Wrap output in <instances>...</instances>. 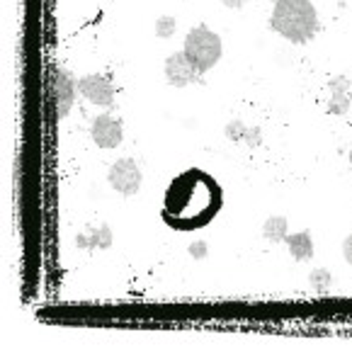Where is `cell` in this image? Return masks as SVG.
Listing matches in <instances>:
<instances>
[{
	"label": "cell",
	"instance_id": "6da1fadb",
	"mask_svg": "<svg viewBox=\"0 0 352 352\" xmlns=\"http://www.w3.org/2000/svg\"><path fill=\"white\" fill-rule=\"evenodd\" d=\"M221 209V187L199 168L180 173L163 199V221L175 231H197L214 221Z\"/></svg>",
	"mask_w": 352,
	"mask_h": 352
},
{
	"label": "cell",
	"instance_id": "7a4b0ae2",
	"mask_svg": "<svg viewBox=\"0 0 352 352\" xmlns=\"http://www.w3.org/2000/svg\"><path fill=\"white\" fill-rule=\"evenodd\" d=\"M272 30L294 44L309 42L318 30L316 8L311 0H277L272 10Z\"/></svg>",
	"mask_w": 352,
	"mask_h": 352
},
{
	"label": "cell",
	"instance_id": "3957f363",
	"mask_svg": "<svg viewBox=\"0 0 352 352\" xmlns=\"http://www.w3.org/2000/svg\"><path fill=\"white\" fill-rule=\"evenodd\" d=\"M185 54L195 68L199 73H207L209 68L217 66V61L221 58V39L219 34H214L209 27L199 25L187 34L185 39Z\"/></svg>",
	"mask_w": 352,
	"mask_h": 352
},
{
	"label": "cell",
	"instance_id": "277c9868",
	"mask_svg": "<svg viewBox=\"0 0 352 352\" xmlns=\"http://www.w3.org/2000/svg\"><path fill=\"white\" fill-rule=\"evenodd\" d=\"M109 185L117 192H122L124 197L136 195L141 187V170L131 158H122L109 168Z\"/></svg>",
	"mask_w": 352,
	"mask_h": 352
},
{
	"label": "cell",
	"instance_id": "5b68a950",
	"mask_svg": "<svg viewBox=\"0 0 352 352\" xmlns=\"http://www.w3.org/2000/svg\"><path fill=\"white\" fill-rule=\"evenodd\" d=\"M202 73L195 68V63L187 58V54H173L166 61V78L168 83L175 85V88H185L190 83H197Z\"/></svg>",
	"mask_w": 352,
	"mask_h": 352
},
{
	"label": "cell",
	"instance_id": "8992f818",
	"mask_svg": "<svg viewBox=\"0 0 352 352\" xmlns=\"http://www.w3.org/2000/svg\"><path fill=\"white\" fill-rule=\"evenodd\" d=\"M78 90L88 98L90 102L102 104V107H112L114 102V88L112 80L107 76H85L78 80Z\"/></svg>",
	"mask_w": 352,
	"mask_h": 352
},
{
	"label": "cell",
	"instance_id": "52a82bcc",
	"mask_svg": "<svg viewBox=\"0 0 352 352\" xmlns=\"http://www.w3.org/2000/svg\"><path fill=\"white\" fill-rule=\"evenodd\" d=\"M93 139L100 148H117L124 139V129H122V122L117 117H109L102 114L93 122Z\"/></svg>",
	"mask_w": 352,
	"mask_h": 352
},
{
	"label": "cell",
	"instance_id": "ba28073f",
	"mask_svg": "<svg viewBox=\"0 0 352 352\" xmlns=\"http://www.w3.org/2000/svg\"><path fill=\"white\" fill-rule=\"evenodd\" d=\"M54 98H56V114L63 120L71 112V104H73V83L66 71L54 73Z\"/></svg>",
	"mask_w": 352,
	"mask_h": 352
},
{
	"label": "cell",
	"instance_id": "9c48e42d",
	"mask_svg": "<svg viewBox=\"0 0 352 352\" xmlns=\"http://www.w3.org/2000/svg\"><path fill=\"white\" fill-rule=\"evenodd\" d=\"M333 88V102H331V112L333 114H345L350 107V80L347 78H336L331 83Z\"/></svg>",
	"mask_w": 352,
	"mask_h": 352
},
{
	"label": "cell",
	"instance_id": "30bf717a",
	"mask_svg": "<svg viewBox=\"0 0 352 352\" xmlns=\"http://www.w3.org/2000/svg\"><path fill=\"white\" fill-rule=\"evenodd\" d=\"M287 245H289V253L294 260H309L314 255V241H311L309 231L287 236Z\"/></svg>",
	"mask_w": 352,
	"mask_h": 352
},
{
	"label": "cell",
	"instance_id": "8fae6325",
	"mask_svg": "<svg viewBox=\"0 0 352 352\" xmlns=\"http://www.w3.org/2000/svg\"><path fill=\"white\" fill-rule=\"evenodd\" d=\"M78 245H83V248H109L112 245V233H109V226L107 223H102L100 228H95L90 236H85V233H80L78 236Z\"/></svg>",
	"mask_w": 352,
	"mask_h": 352
},
{
	"label": "cell",
	"instance_id": "7c38bea8",
	"mask_svg": "<svg viewBox=\"0 0 352 352\" xmlns=\"http://www.w3.org/2000/svg\"><path fill=\"white\" fill-rule=\"evenodd\" d=\"M226 136L231 141H248L250 146L260 144V129H245L241 122H231V124L226 126Z\"/></svg>",
	"mask_w": 352,
	"mask_h": 352
},
{
	"label": "cell",
	"instance_id": "4fadbf2b",
	"mask_svg": "<svg viewBox=\"0 0 352 352\" xmlns=\"http://www.w3.org/2000/svg\"><path fill=\"white\" fill-rule=\"evenodd\" d=\"M263 233H265V239L275 241V243L287 241V219L285 217H270L263 226Z\"/></svg>",
	"mask_w": 352,
	"mask_h": 352
},
{
	"label": "cell",
	"instance_id": "5bb4252c",
	"mask_svg": "<svg viewBox=\"0 0 352 352\" xmlns=\"http://www.w3.org/2000/svg\"><path fill=\"white\" fill-rule=\"evenodd\" d=\"M331 272L328 270H314V275H311V285L316 287V292H326L331 287Z\"/></svg>",
	"mask_w": 352,
	"mask_h": 352
},
{
	"label": "cell",
	"instance_id": "9a60e30c",
	"mask_svg": "<svg viewBox=\"0 0 352 352\" xmlns=\"http://www.w3.org/2000/svg\"><path fill=\"white\" fill-rule=\"evenodd\" d=\"M173 32H175V20L173 17H161V20L155 22V34L161 36V39H168Z\"/></svg>",
	"mask_w": 352,
	"mask_h": 352
},
{
	"label": "cell",
	"instance_id": "2e32d148",
	"mask_svg": "<svg viewBox=\"0 0 352 352\" xmlns=\"http://www.w3.org/2000/svg\"><path fill=\"white\" fill-rule=\"evenodd\" d=\"M190 253H192V258H197V260L207 258V243H192Z\"/></svg>",
	"mask_w": 352,
	"mask_h": 352
},
{
	"label": "cell",
	"instance_id": "e0dca14e",
	"mask_svg": "<svg viewBox=\"0 0 352 352\" xmlns=\"http://www.w3.org/2000/svg\"><path fill=\"white\" fill-rule=\"evenodd\" d=\"M342 253H345V260L352 265V236H347L345 243H342Z\"/></svg>",
	"mask_w": 352,
	"mask_h": 352
},
{
	"label": "cell",
	"instance_id": "ac0fdd59",
	"mask_svg": "<svg viewBox=\"0 0 352 352\" xmlns=\"http://www.w3.org/2000/svg\"><path fill=\"white\" fill-rule=\"evenodd\" d=\"M350 161H352V155H350Z\"/></svg>",
	"mask_w": 352,
	"mask_h": 352
}]
</instances>
